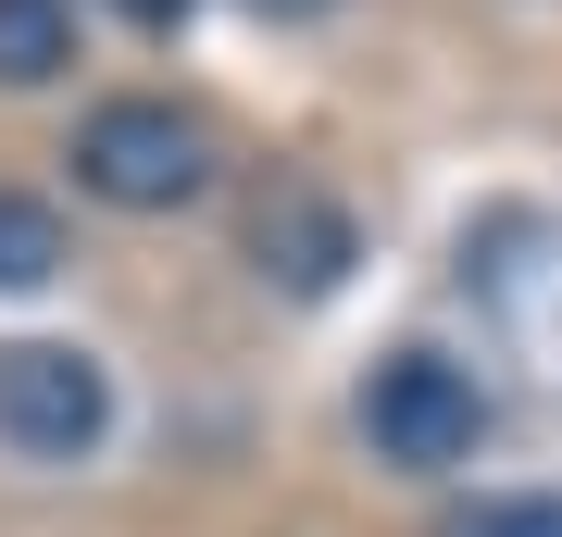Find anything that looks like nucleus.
Masks as SVG:
<instances>
[{"mask_svg":"<svg viewBox=\"0 0 562 537\" xmlns=\"http://www.w3.org/2000/svg\"><path fill=\"white\" fill-rule=\"evenodd\" d=\"M76 188L113 200V213H188L213 188V125L176 113V100H101L76 125Z\"/></svg>","mask_w":562,"mask_h":537,"instance_id":"obj_1","label":"nucleus"},{"mask_svg":"<svg viewBox=\"0 0 562 537\" xmlns=\"http://www.w3.org/2000/svg\"><path fill=\"white\" fill-rule=\"evenodd\" d=\"M362 438H375L387 476H450V462H475L487 438V400L462 376L450 350H387L375 376H362Z\"/></svg>","mask_w":562,"mask_h":537,"instance_id":"obj_2","label":"nucleus"},{"mask_svg":"<svg viewBox=\"0 0 562 537\" xmlns=\"http://www.w3.org/2000/svg\"><path fill=\"white\" fill-rule=\"evenodd\" d=\"M113 438V376L63 338H13L0 350V450L25 462H88Z\"/></svg>","mask_w":562,"mask_h":537,"instance_id":"obj_3","label":"nucleus"},{"mask_svg":"<svg viewBox=\"0 0 562 537\" xmlns=\"http://www.w3.org/2000/svg\"><path fill=\"white\" fill-rule=\"evenodd\" d=\"M250 250H262V276H288L301 300H325V288L350 276V213L313 200V188H276V200L250 213Z\"/></svg>","mask_w":562,"mask_h":537,"instance_id":"obj_4","label":"nucleus"},{"mask_svg":"<svg viewBox=\"0 0 562 537\" xmlns=\"http://www.w3.org/2000/svg\"><path fill=\"white\" fill-rule=\"evenodd\" d=\"M76 63V13L63 0H0V88H50Z\"/></svg>","mask_w":562,"mask_h":537,"instance_id":"obj_5","label":"nucleus"},{"mask_svg":"<svg viewBox=\"0 0 562 537\" xmlns=\"http://www.w3.org/2000/svg\"><path fill=\"white\" fill-rule=\"evenodd\" d=\"M501 325L538 350V376H562V238L538 262H501Z\"/></svg>","mask_w":562,"mask_h":537,"instance_id":"obj_6","label":"nucleus"},{"mask_svg":"<svg viewBox=\"0 0 562 537\" xmlns=\"http://www.w3.org/2000/svg\"><path fill=\"white\" fill-rule=\"evenodd\" d=\"M50 276H63V213L0 188V288H50Z\"/></svg>","mask_w":562,"mask_h":537,"instance_id":"obj_7","label":"nucleus"},{"mask_svg":"<svg viewBox=\"0 0 562 537\" xmlns=\"http://www.w3.org/2000/svg\"><path fill=\"white\" fill-rule=\"evenodd\" d=\"M438 537H562V488H501V500H462Z\"/></svg>","mask_w":562,"mask_h":537,"instance_id":"obj_8","label":"nucleus"},{"mask_svg":"<svg viewBox=\"0 0 562 537\" xmlns=\"http://www.w3.org/2000/svg\"><path fill=\"white\" fill-rule=\"evenodd\" d=\"M101 13H113V25H138V38H162V25L188 13V0H101Z\"/></svg>","mask_w":562,"mask_h":537,"instance_id":"obj_9","label":"nucleus"},{"mask_svg":"<svg viewBox=\"0 0 562 537\" xmlns=\"http://www.w3.org/2000/svg\"><path fill=\"white\" fill-rule=\"evenodd\" d=\"M250 13H325V0H250Z\"/></svg>","mask_w":562,"mask_h":537,"instance_id":"obj_10","label":"nucleus"}]
</instances>
